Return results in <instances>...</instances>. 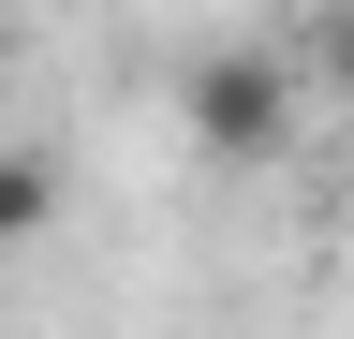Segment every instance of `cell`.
<instances>
[{
	"instance_id": "2",
	"label": "cell",
	"mask_w": 354,
	"mask_h": 339,
	"mask_svg": "<svg viewBox=\"0 0 354 339\" xmlns=\"http://www.w3.org/2000/svg\"><path fill=\"white\" fill-rule=\"evenodd\" d=\"M44 222H59V162H44V148H0V251H30Z\"/></svg>"
},
{
	"instance_id": "1",
	"label": "cell",
	"mask_w": 354,
	"mask_h": 339,
	"mask_svg": "<svg viewBox=\"0 0 354 339\" xmlns=\"http://www.w3.org/2000/svg\"><path fill=\"white\" fill-rule=\"evenodd\" d=\"M177 118H192L207 162H281V148H295V59H266V45H207L192 74H177Z\"/></svg>"
},
{
	"instance_id": "3",
	"label": "cell",
	"mask_w": 354,
	"mask_h": 339,
	"mask_svg": "<svg viewBox=\"0 0 354 339\" xmlns=\"http://www.w3.org/2000/svg\"><path fill=\"white\" fill-rule=\"evenodd\" d=\"M310 74H325V89L354 104V0H339V15H325V45H310Z\"/></svg>"
}]
</instances>
